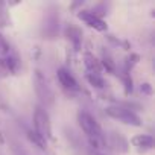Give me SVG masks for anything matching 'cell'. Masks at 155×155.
Segmentation results:
<instances>
[{"mask_svg": "<svg viewBox=\"0 0 155 155\" xmlns=\"http://www.w3.org/2000/svg\"><path fill=\"white\" fill-rule=\"evenodd\" d=\"M78 123H79L82 132L87 135V138H97L104 137V131L99 125V122L87 111H79L78 113Z\"/></svg>", "mask_w": 155, "mask_h": 155, "instance_id": "cell-3", "label": "cell"}, {"mask_svg": "<svg viewBox=\"0 0 155 155\" xmlns=\"http://www.w3.org/2000/svg\"><path fill=\"white\" fill-rule=\"evenodd\" d=\"M140 90H141V93H143V94H147V96H150V94H152V85H150L149 82L141 84Z\"/></svg>", "mask_w": 155, "mask_h": 155, "instance_id": "cell-21", "label": "cell"}, {"mask_svg": "<svg viewBox=\"0 0 155 155\" xmlns=\"http://www.w3.org/2000/svg\"><path fill=\"white\" fill-rule=\"evenodd\" d=\"M21 68V62L17 55L8 53L5 56H0V76L6 78V76H15L18 74Z\"/></svg>", "mask_w": 155, "mask_h": 155, "instance_id": "cell-7", "label": "cell"}, {"mask_svg": "<svg viewBox=\"0 0 155 155\" xmlns=\"http://www.w3.org/2000/svg\"><path fill=\"white\" fill-rule=\"evenodd\" d=\"M82 61H84V65H85V70L87 73H94V74H101L104 71L102 68V64H101V59L97 56H94L93 53L90 52H85L84 56H82Z\"/></svg>", "mask_w": 155, "mask_h": 155, "instance_id": "cell-10", "label": "cell"}, {"mask_svg": "<svg viewBox=\"0 0 155 155\" xmlns=\"http://www.w3.org/2000/svg\"><path fill=\"white\" fill-rule=\"evenodd\" d=\"M2 144H5V135H3L2 129H0V146H2Z\"/></svg>", "mask_w": 155, "mask_h": 155, "instance_id": "cell-22", "label": "cell"}, {"mask_svg": "<svg viewBox=\"0 0 155 155\" xmlns=\"http://www.w3.org/2000/svg\"><path fill=\"white\" fill-rule=\"evenodd\" d=\"M59 31V11L52 6L46 11L44 14V21H43V35L44 38H55Z\"/></svg>", "mask_w": 155, "mask_h": 155, "instance_id": "cell-4", "label": "cell"}, {"mask_svg": "<svg viewBox=\"0 0 155 155\" xmlns=\"http://www.w3.org/2000/svg\"><path fill=\"white\" fill-rule=\"evenodd\" d=\"M26 137H28V140H29L34 146H37L38 149H41V150H46V149H47V140H46L44 137H41L38 132H35L34 129H29V131L26 132Z\"/></svg>", "mask_w": 155, "mask_h": 155, "instance_id": "cell-13", "label": "cell"}, {"mask_svg": "<svg viewBox=\"0 0 155 155\" xmlns=\"http://www.w3.org/2000/svg\"><path fill=\"white\" fill-rule=\"evenodd\" d=\"M107 116L114 119V120H119L125 125H129V126H141V119L137 116L135 111H132L131 108L128 107H123V105H111V107H107L105 110Z\"/></svg>", "mask_w": 155, "mask_h": 155, "instance_id": "cell-1", "label": "cell"}, {"mask_svg": "<svg viewBox=\"0 0 155 155\" xmlns=\"http://www.w3.org/2000/svg\"><path fill=\"white\" fill-rule=\"evenodd\" d=\"M65 37L70 40V43L73 44L74 50H79L81 49V44H82V32L79 28H76L73 25L67 26L65 28Z\"/></svg>", "mask_w": 155, "mask_h": 155, "instance_id": "cell-12", "label": "cell"}, {"mask_svg": "<svg viewBox=\"0 0 155 155\" xmlns=\"http://www.w3.org/2000/svg\"><path fill=\"white\" fill-rule=\"evenodd\" d=\"M85 79H87V82H88L91 87H94V88H99V90L105 88V79L102 78V74L85 73Z\"/></svg>", "mask_w": 155, "mask_h": 155, "instance_id": "cell-15", "label": "cell"}, {"mask_svg": "<svg viewBox=\"0 0 155 155\" xmlns=\"http://www.w3.org/2000/svg\"><path fill=\"white\" fill-rule=\"evenodd\" d=\"M88 155H104V153H101V152H97V150H90Z\"/></svg>", "mask_w": 155, "mask_h": 155, "instance_id": "cell-23", "label": "cell"}, {"mask_svg": "<svg viewBox=\"0 0 155 155\" xmlns=\"http://www.w3.org/2000/svg\"><path fill=\"white\" fill-rule=\"evenodd\" d=\"M101 64H102V68L107 70L108 73H116V62H114V59L110 55L105 53L102 56V59H101Z\"/></svg>", "mask_w": 155, "mask_h": 155, "instance_id": "cell-17", "label": "cell"}, {"mask_svg": "<svg viewBox=\"0 0 155 155\" xmlns=\"http://www.w3.org/2000/svg\"><path fill=\"white\" fill-rule=\"evenodd\" d=\"M8 53H11V46L6 41V38L3 37L2 31H0V56H5Z\"/></svg>", "mask_w": 155, "mask_h": 155, "instance_id": "cell-20", "label": "cell"}, {"mask_svg": "<svg viewBox=\"0 0 155 155\" xmlns=\"http://www.w3.org/2000/svg\"><path fill=\"white\" fill-rule=\"evenodd\" d=\"M105 144H110V147L117 150V152H128L129 150V141L119 132H110L108 137H105Z\"/></svg>", "mask_w": 155, "mask_h": 155, "instance_id": "cell-9", "label": "cell"}, {"mask_svg": "<svg viewBox=\"0 0 155 155\" xmlns=\"http://www.w3.org/2000/svg\"><path fill=\"white\" fill-rule=\"evenodd\" d=\"M78 18H79L81 21H84L88 28H91V29H94V31H97V32H105V31H108V25H107L102 18H99V17H96L94 14H91L90 11H85V9L78 11Z\"/></svg>", "mask_w": 155, "mask_h": 155, "instance_id": "cell-8", "label": "cell"}, {"mask_svg": "<svg viewBox=\"0 0 155 155\" xmlns=\"http://www.w3.org/2000/svg\"><path fill=\"white\" fill-rule=\"evenodd\" d=\"M138 61H140V55L131 52V53L126 56V59H125V64H123V74H129V73L132 71V68L138 64Z\"/></svg>", "mask_w": 155, "mask_h": 155, "instance_id": "cell-14", "label": "cell"}, {"mask_svg": "<svg viewBox=\"0 0 155 155\" xmlns=\"http://www.w3.org/2000/svg\"><path fill=\"white\" fill-rule=\"evenodd\" d=\"M122 81H123V90H125V94L129 96V94L134 91V82H132L131 74H123V76H122Z\"/></svg>", "mask_w": 155, "mask_h": 155, "instance_id": "cell-19", "label": "cell"}, {"mask_svg": "<svg viewBox=\"0 0 155 155\" xmlns=\"http://www.w3.org/2000/svg\"><path fill=\"white\" fill-rule=\"evenodd\" d=\"M108 8H110V5H107V3H97V5H94V6H93V9H91L90 12H91V14H94L96 17L102 18L104 15H107V14H108Z\"/></svg>", "mask_w": 155, "mask_h": 155, "instance_id": "cell-18", "label": "cell"}, {"mask_svg": "<svg viewBox=\"0 0 155 155\" xmlns=\"http://www.w3.org/2000/svg\"><path fill=\"white\" fill-rule=\"evenodd\" d=\"M56 78H58V82L62 87L64 91L67 93H79L81 91V85L79 82L76 81V78L70 73V70H67L65 67H61L56 70Z\"/></svg>", "mask_w": 155, "mask_h": 155, "instance_id": "cell-6", "label": "cell"}, {"mask_svg": "<svg viewBox=\"0 0 155 155\" xmlns=\"http://www.w3.org/2000/svg\"><path fill=\"white\" fill-rule=\"evenodd\" d=\"M34 84H35V91H37V96L40 97V101L44 102L46 105H50L53 102V91L50 90V87H49V84L46 81L44 74L40 70L35 71Z\"/></svg>", "mask_w": 155, "mask_h": 155, "instance_id": "cell-5", "label": "cell"}, {"mask_svg": "<svg viewBox=\"0 0 155 155\" xmlns=\"http://www.w3.org/2000/svg\"><path fill=\"white\" fill-rule=\"evenodd\" d=\"M32 122H34V131L38 132L41 137H44L47 141L53 138L52 135V123H50V117L47 114V111L41 107H37L35 111H34V117H32Z\"/></svg>", "mask_w": 155, "mask_h": 155, "instance_id": "cell-2", "label": "cell"}, {"mask_svg": "<svg viewBox=\"0 0 155 155\" xmlns=\"http://www.w3.org/2000/svg\"><path fill=\"white\" fill-rule=\"evenodd\" d=\"M11 26V17L8 12V5L5 2H0V28Z\"/></svg>", "mask_w": 155, "mask_h": 155, "instance_id": "cell-16", "label": "cell"}, {"mask_svg": "<svg viewBox=\"0 0 155 155\" xmlns=\"http://www.w3.org/2000/svg\"><path fill=\"white\" fill-rule=\"evenodd\" d=\"M131 144L134 147H137L138 150L144 152V150H149L153 147V137L149 134H138L131 138Z\"/></svg>", "mask_w": 155, "mask_h": 155, "instance_id": "cell-11", "label": "cell"}]
</instances>
